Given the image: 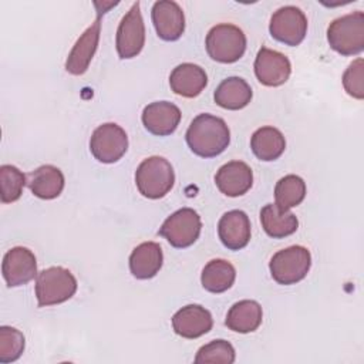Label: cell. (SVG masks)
Segmentation results:
<instances>
[{
    "label": "cell",
    "mask_w": 364,
    "mask_h": 364,
    "mask_svg": "<svg viewBox=\"0 0 364 364\" xmlns=\"http://www.w3.org/2000/svg\"><path fill=\"white\" fill-rule=\"evenodd\" d=\"M250 148L257 159L270 162L282 156L286 149V139L277 128L262 127L253 132Z\"/></svg>",
    "instance_id": "obj_25"
},
{
    "label": "cell",
    "mask_w": 364,
    "mask_h": 364,
    "mask_svg": "<svg viewBox=\"0 0 364 364\" xmlns=\"http://www.w3.org/2000/svg\"><path fill=\"white\" fill-rule=\"evenodd\" d=\"M311 267V255L307 247L294 245L276 252L269 269L274 282L283 286L296 284L303 280Z\"/></svg>",
    "instance_id": "obj_6"
},
{
    "label": "cell",
    "mask_w": 364,
    "mask_h": 364,
    "mask_svg": "<svg viewBox=\"0 0 364 364\" xmlns=\"http://www.w3.org/2000/svg\"><path fill=\"white\" fill-rule=\"evenodd\" d=\"M236 353L233 346L226 340H213L205 346H202L196 355V364H232L235 363Z\"/></svg>",
    "instance_id": "obj_29"
},
{
    "label": "cell",
    "mask_w": 364,
    "mask_h": 364,
    "mask_svg": "<svg viewBox=\"0 0 364 364\" xmlns=\"http://www.w3.org/2000/svg\"><path fill=\"white\" fill-rule=\"evenodd\" d=\"M255 74L260 84L266 87H279L289 80L291 64L284 54L262 47L255 60Z\"/></svg>",
    "instance_id": "obj_12"
},
{
    "label": "cell",
    "mask_w": 364,
    "mask_h": 364,
    "mask_svg": "<svg viewBox=\"0 0 364 364\" xmlns=\"http://www.w3.org/2000/svg\"><path fill=\"white\" fill-rule=\"evenodd\" d=\"M262 320L263 310L257 301L240 300L229 309L225 324L232 331L246 334L256 331L262 324Z\"/></svg>",
    "instance_id": "obj_23"
},
{
    "label": "cell",
    "mask_w": 364,
    "mask_h": 364,
    "mask_svg": "<svg viewBox=\"0 0 364 364\" xmlns=\"http://www.w3.org/2000/svg\"><path fill=\"white\" fill-rule=\"evenodd\" d=\"M213 318L209 310L199 304H188L172 317L173 331L183 338H198L212 330Z\"/></svg>",
    "instance_id": "obj_16"
},
{
    "label": "cell",
    "mask_w": 364,
    "mask_h": 364,
    "mask_svg": "<svg viewBox=\"0 0 364 364\" xmlns=\"http://www.w3.org/2000/svg\"><path fill=\"white\" fill-rule=\"evenodd\" d=\"M260 222L263 230L273 239L290 236L299 228L296 215L289 210H282L276 203H267L262 208Z\"/></svg>",
    "instance_id": "obj_24"
},
{
    "label": "cell",
    "mask_w": 364,
    "mask_h": 364,
    "mask_svg": "<svg viewBox=\"0 0 364 364\" xmlns=\"http://www.w3.org/2000/svg\"><path fill=\"white\" fill-rule=\"evenodd\" d=\"M330 47L341 55H355L364 50V13L357 10L333 20L327 28Z\"/></svg>",
    "instance_id": "obj_4"
},
{
    "label": "cell",
    "mask_w": 364,
    "mask_h": 364,
    "mask_svg": "<svg viewBox=\"0 0 364 364\" xmlns=\"http://www.w3.org/2000/svg\"><path fill=\"white\" fill-rule=\"evenodd\" d=\"M100 34H101V13L98 11L95 21L81 34V37L75 41L74 47L71 48L65 61L67 73L73 75H82L88 70L90 63L98 48Z\"/></svg>",
    "instance_id": "obj_13"
},
{
    "label": "cell",
    "mask_w": 364,
    "mask_h": 364,
    "mask_svg": "<svg viewBox=\"0 0 364 364\" xmlns=\"http://www.w3.org/2000/svg\"><path fill=\"white\" fill-rule=\"evenodd\" d=\"M306 196V182L299 175H286L274 186L276 205L282 210H289L303 202Z\"/></svg>",
    "instance_id": "obj_27"
},
{
    "label": "cell",
    "mask_w": 364,
    "mask_h": 364,
    "mask_svg": "<svg viewBox=\"0 0 364 364\" xmlns=\"http://www.w3.org/2000/svg\"><path fill=\"white\" fill-rule=\"evenodd\" d=\"M202 229V220L196 210L192 208H182L165 219L158 233L176 249L192 246Z\"/></svg>",
    "instance_id": "obj_7"
},
{
    "label": "cell",
    "mask_w": 364,
    "mask_h": 364,
    "mask_svg": "<svg viewBox=\"0 0 364 364\" xmlns=\"http://www.w3.org/2000/svg\"><path fill=\"white\" fill-rule=\"evenodd\" d=\"M128 149L127 132L114 122L97 127L90 139V151L94 158L102 164L119 161Z\"/></svg>",
    "instance_id": "obj_8"
},
{
    "label": "cell",
    "mask_w": 364,
    "mask_h": 364,
    "mask_svg": "<svg viewBox=\"0 0 364 364\" xmlns=\"http://www.w3.org/2000/svg\"><path fill=\"white\" fill-rule=\"evenodd\" d=\"M343 85L348 95L363 100L364 85H363V58L353 61L343 74Z\"/></svg>",
    "instance_id": "obj_31"
},
{
    "label": "cell",
    "mask_w": 364,
    "mask_h": 364,
    "mask_svg": "<svg viewBox=\"0 0 364 364\" xmlns=\"http://www.w3.org/2000/svg\"><path fill=\"white\" fill-rule=\"evenodd\" d=\"M181 109L169 101H155L142 111V124L148 132L156 136H166L175 132L181 122Z\"/></svg>",
    "instance_id": "obj_15"
},
{
    "label": "cell",
    "mask_w": 364,
    "mask_h": 364,
    "mask_svg": "<svg viewBox=\"0 0 364 364\" xmlns=\"http://www.w3.org/2000/svg\"><path fill=\"white\" fill-rule=\"evenodd\" d=\"M209 57L218 63H236L246 51V36L235 24L222 23L212 27L205 40Z\"/></svg>",
    "instance_id": "obj_5"
},
{
    "label": "cell",
    "mask_w": 364,
    "mask_h": 364,
    "mask_svg": "<svg viewBox=\"0 0 364 364\" xmlns=\"http://www.w3.org/2000/svg\"><path fill=\"white\" fill-rule=\"evenodd\" d=\"M185 139L195 155L213 158L228 148L230 131L222 118L212 114H199L191 122Z\"/></svg>",
    "instance_id": "obj_1"
},
{
    "label": "cell",
    "mask_w": 364,
    "mask_h": 364,
    "mask_svg": "<svg viewBox=\"0 0 364 364\" xmlns=\"http://www.w3.org/2000/svg\"><path fill=\"white\" fill-rule=\"evenodd\" d=\"M135 183L142 196L148 199H161L173 188V168L164 156H149L136 168Z\"/></svg>",
    "instance_id": "obj_2"
},
{
    "label": "cell",
    "mask_w": 364,
    "mask_h": 364,
    "mask_svg": "<svg viewBox=\"0 0 364 364\" xmlns=\"http://www.w3.org/2000/svg\"><path fill=\"white\" fill-rule=\"evenodd\" d=\"M269 31L274 40L296 47L307 34V17L296 6L280 7L270 18Z\"/></svg>",
    "instance_id": "obj_9"
},
{
    "label": "cell",
    "mask_w": 364,
    "mask_h": 364,
    "mask_svg": "<svg viewBox=\"0 0 364 364\" xmlns=\"http://www.w3.org/2000/svg\"><path fill=\"white\" fill-rule=\"evenodd\" d=\"M218 235L223 246L229 250L243 249L252 235L249 216L239 209L226 212L218 223Z\"/></svg>",
    "instance_id": "obj_18"
},
{
    "label": "cell",
    "mask_w": 364,
    "mask_h": 364,
    "mask_svg": "<svg viewBox=\"0 0 364 364\" xmlns=\"http://www.w3.org/2000/svg\"><path fill=\"white\" fill-rule=\"evenodd\" d=\"M26 338L23 333L10 326L0 327V363H14L24 351Z\"/></svg>",
    "instance_id": "obj_30"
},
{
    "label": "cell",
    "mask_w": 364,
    "mask_h": 364,
    "mask_svg": "<svg viewBox=\"0 0 364 364\" xmlns=\"http://www.w3.org/2000/svg\"><path fill=\"white\" fill-rule=\"evenodd\" d=\"M1 273L9 287L27 284L38 274L34 253L24 246L11 247L3 257Z\"/></svg>",
    "instance_id": "obj_11"
},
{
    "label": "cell",
    "mask_w": 364,
    "mask_h": 364,
    "mask_svg": "<svg viewBox=\"0 0 364 364\" xmlns=\"http://www.w3.org/2000/svg\"><path fill=\"white\" fill-rule=\"evenodd\" d=\"M77 279L61 266L41 270L36 279V297L38 307H47L70 300L77 291Z\"/></svg>",
    "instance_id": "obj_3"
},
{
    "label": "cell",
    "mask_w": 364,
    "mask_h": 364,
    "mask_svg": "<svg viewBox=\"0 0 364 364\" xmlns=\"http://www.w3.org/2000/svg\"><path fill=\"white\" fill-rule=\"evenodd\" d=\"M208 84V75L205 70L193 63H182L176 65L169 75L171 90L181 97L195 98Z\"/></svg>",
    "instance_id": "obj_19"
},
{
    "label": "cell",
    "mask_w": 364,
    "mask_h": 364,
    "mask_svg": "<svg viewBox=\"0 0 364 364\" xmlns=\"http://www.w3.org/2000/svg\"><path fill=\"white\" fill-rule=\"evenodd\" d=\"M26 183V175L14 165L0 166V199L3 203H11L20 199Z\"/></svg>",
    "instance_id": "obj_28"
},
{
    "label": "cell",
    "mask_w": 364,
    "mask_h": 364,
    "mask_svg": "<svg viewBox=\"0 0 364 364\" xmlns=\"http://www.w3.org/2000/svg\"><path fill=\"white\" fill-rule=\"evenodd\" d=\"M253 97L250 85L246 80L240 77H228L225 78L215 90L213 100L215 102L230 111H237L245 108Z\"/></svg>",
    "instance_id": "obj_22"
},
{
    "label": "cell",
    "mask_w": 364,
    "mask_h": 364,
    "mask_svg": "<svg viewBox=\"0 0 364 364\" xmlns=\"http://www.w3.org/2000/svg\"><path fill=\"white\" fill-rule=\"evenodd\" d=\"M64 175L54 165H41L27 175V186L40 199L58 198L64 189Z\"/></svg>",
    "instance_id": "obj_21"
},
{
    "label": "cell",
    "mask_w": 364,
    "mask_h": 364,
    "mask_svg": "<svg viewBox=\"0 0 364 364\" xmlns=\"http://www.w3.org/2000/svg\"><path fill=\"white\" fill-rule=\"evenodd\" d=\"M215 183L223 195L237 198L245 195L252 188L253 172L246 162L230 161L218 169Z\"/></svg>",
    "instance_id": "obj_17"
},
{
    "label": "cell",
    "mask_w": 364,
    "mask_h": 364,
    "mask_svg": "<svg viewBox=\"0 0 364 364\" xmlns=\"http://www.w3.org/2000/svg\"><path fill=\"white\" fill-rule=\"evenodd\" d=\"M117 53L119 58L128 60L136 57L145 46V24L142 20L139 1L134 3L129 11L122 17L117 30Z\"/></svg>",
    "instance_id": "obj_10"
},
{
    "label": "cell",
    "mask_w": 364,
    "mask_h": 364,
    "mask_svg": "<svg viewBox=\"0 0 364 364\" xmlns=\"http://www.w3.org/2000/svg\"><path fill=\"white\" fill-rule=\"evenodd\" d=\"M164 264L162 247L156 242L138 245L129 256V270L135 279L146 280L158 274Z\"/></svg>",
    "instance_id": "obj_20"
},
{
    "label": "cell",
    "mask_w": 364,
    "mask_h": 364,
    "mask_svg": "<svg viewBox=\"0 0 364 364\" xmlns=\"http://www.w3.org/2000/svg\"><path fill=\"white\" fill-rule=\"evenodd\" d=\"M152 23L159 38L176 41L185 31V14L173 0H159L152 6Z\"/></svg>",
    "instance_id": "obj_14"
},
{
    "label": "cell",
    "mask_w": 364,
    "mask_h": 364,
    "mask_svg": "<svg viewBox=\"0 0 364 364\" xmlns=\"http://www.w3.org/2000/svg\"><path fill=\"white\" fill-rule=\"evenodd\" d=\"M236 279L235 266L225 259H212L200 274V283L210 293H223L232 287Z\"/></svg>",
    "instance_id": "obj_26"
}]
</instances>
